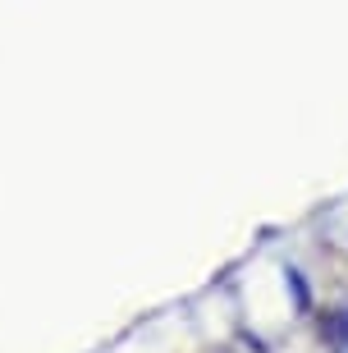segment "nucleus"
Here are the masks:
<instances>
[{"mask_svg":"<svg viewBox=\"0 0 348 353\" xmlns=\"http://www.w3.org/2000/svg\"><path fill=\"white\" fill-rule=\"evenodd\" d=\"M321 335L335 344V349H348V312H330L321 321Z\"/></svg>","mask_w":348,"mask_h":353,"instance_id":"obj_1","label":"nucleus"}]
</instances>
